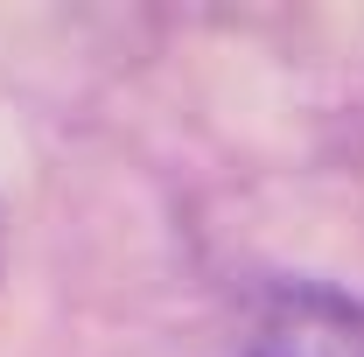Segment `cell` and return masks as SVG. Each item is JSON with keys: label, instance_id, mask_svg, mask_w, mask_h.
I'll use <instances>...</instances> for the list:
<instances>
[{"label": "cell", "instance_id": "1", "mask_svg": "<svg viewBox=\"0 0 364 357\" xmlns=\"http://www.w3.org/2000/svg\"><path fill=\"white\" fill-rule=\"evenodd\" d=\"M245 357H364V302L316 280L273 287L267 309L252 315Z\"/></svg>", "mask_w": 364, "mask_h": 357}]
</instances>
